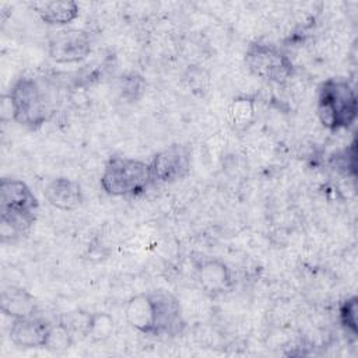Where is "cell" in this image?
I'll return each mask as SVG.
<instances>
[{
  "mask_svg": "<svg viewBox=\"0 0 358 358\" xmlns=\"http://www.w3.org/2000/svg\"><path fill=\"white\" fill-rule=\"evenodd\" d=\"M71 343H73V338L67 326L56 324V326H52L45 348L50 351H64L71 345Z\"/></svg>",
  "mask_w": 358,
  "mask_h": 358,
  "instance_id": "ffe728a7",
  "label": "cell"
},
{
  "mask_svg": "<svg viewBox=\"0 0 358 358\" xmlns=\"http://www.w3.org/2000/svg\"><path fill=\"white\" fill-rule=\"evenodd\" d=\"M39 203L28 185L18 179L3 178L0 182L1 239L13 241L25 234L36 220Z\"/></svg>",
  "mask_w": 358,
  "mask_h": 358,
  "instance_id": "7a4b0ae2",
  "label": "cell"
},
{
  "mask_svg": "<svg viewBox=\"0 0 358 358\" xmlns=\"http://www.w3.org/2000/svg\"><path fill=\"white\" fill-rule=\"evenodd\" d=\"M43 194L50 206L64 211L78 208L84 200L78 182L64 176L50 180L45 187Z\"/></svg>",
  "mask_w": 358,
  "mask_h": 358,
  "instance_id": "30bf717a",
  "label": "cell"
},
{
  "mask_svg": "<svg viewBox=\"0 0 358 358\" xmlns=\"http://www.w3.org/2000/svg\"><path fill=\"white\" fill-rule=\"evenodd\" d=\"M1 312L13 319L34 316L36 312L35 298L21 287L8 285L1 291Z\"/></svg>",
  "mask_w": 358,
  "mask_h": 358,
  "instance_id": "7c38bea8",
  "label": "cell"
},
{
  "mask_svg": "<svg viewBox=\"0 0 358 358\" xmlns=\"http://www.w3.org/2000/svg\"><path fill=\"white\" fill-rule=\"evenodd\" d=\"M151 182L150 164L126 157L109 158L101 176L102 189L117 197L141 194Z\"/></svg>",
  "mask_w": 358,
  "mask_h": 358,
  "instance_id": "277c9868",
  "label": "cell"
},
{
  "mask_svg": "<svg viewBox=\"0 0 358 358\" xmlns=\"http://www.w3.org/2000/svg\"><path fill=\"white\" fill-rule=\"evenodd\" d=\"M200 282L208 292H222L232 284L228 267L217 260H207L200 267Z\"/></svg>",
  "mask_w": 358,
  "mask_h": 358,
  "instance_id": "5bb4252c",
  "label": "cell"
},
{
  "mask_svg": "<svg viewBox=\"0 0 358 358\" xmlns=\"http://www.w3.org/2000/svg\"><path fill=\"white\" fill-rule=\"evenodd\" d=\"M245 63L252 74L270 83L284 84L294 74L291 59L268 43L255 42L249 45L245 53Z\"/></svg>",
  "mask_w": 358,
  "mask_h": 358,
  "instance_id": "5b68a950",
  "label": "cell"
},
{
  "mask_svg": "<svg viewBox=\"0 0 358 358\" xmlns=\"http://www.w3.org/2000/svg\"><path fill=\"white\" fill-rule=\"evenodd\" d=\"M115 327L112 316L108 313H92L88 316L84 334L92 341H103L109 338Z\"/></svg>",
  "mask_w": 358,
  "mask_h": 358,
  "instance_id": "2e32d148",
  "label": "cell"
},
{
  "mask_svg": "<svg viewBox=\"0 0 358 358\" xmlns=\"http://www.w3.org/2000/svg\"><path fill=\"white\" fill-rule=\"evenodd\" d=\"M7 95L13 106V120L31 130L39 129L56 112V94L45 80L18 78Z\"/></svg>",
  "mask_w": 358,
  "mask_h": 358,
  "instance_id": "6da1fadb",
  "label": "cell"
},
{
  "mask_svg": "<svg viewBox=\"0 0 358 358\" xmlns=\"http://www.w3.org/2000/svg\"><path fill=\"white\" fill-rule=\"evenodd\" d=\"M145 91V81L138 73H129L122 76L120 78V92L124 99L129 102H134L141 98Z\"/></svg>",
  "mask_w": 358,
  "mask_h": 358,
  "instance_id": "ac0fdd59",
  "label": "cell"
},
{
  "mask_svg": "<svg viewBox=\"0 0 358 358\" xmlns=\"http://www.w3.org/2000/svg\"><path fill=\"white\" fill-rule=\"evenodd\" d=\"M124 316L127 323L144 333L152 336L154 331V319H152V308L148 294H140L129 299L124 308Z\"/></svg>",
  "mask_w": 358,
  "mask_h": 358,
  "instance_id": "4fadbf2b",
  "label": "cell"
},
{
  "mask_svg": "<svg viewBox=\"0 0 358 358\" xmlns=\"http://www.w3.org/2000/svg\"><path fill=\"white\" fill-rule=\"evenodd\" d=\"M255 99L250 96H236L228 108V119L235 130H246L255 120Z\"/></svg>",
  "mask_w": 358,
  "mask_h": 358,
  "instance_id": "9a60e30c",
  "label": "cell"
},
{
  "mask_svg": "<svg viewBox=\"0 0 358 358\" xmlns=\"http://www.w3.org/2000/svg\"><path fill=\"white\" fill-rule=\"evenodd\" d=\"M152 182L175 183L190 172V150L183 144H172L157 152L150 164Z\"/></svg>",
  "mask_w": 358,
  "mask_h": 358,
  "instance_id": "52a82bcc",
  "label": "cell"
},
{
  "mask_svg": "<svg viewBox=\"0 0 358 358\" xmlns=\"http://www.w3.org/2000/svg\"><path fill=\"white\" fill-rule=\"evenodd\" d=\"M52 326L38 316L14 319L10 329V340L21 348H45Z\"/></svg>",
  "mask_w": 358,
  "mask_h": 358,
  "instance_id": "9c48e42d",
  "label": "cell"
},
{
  "mask_svg": "<svg viewBox=\"0 0 358 358\" xmlns=\"http://www.w3.org/2000/svg\"><path fill=\"white\" fill-rule=\"evenodd\" d=\"M148 296L154 319L152 336H178L185 327L182 306L178 298L166 289L151 291Z\"/></svg>",
  "mask_w": 358,
  "mask_h": 358,
  "instance_id": "8992f818",
  "label": "cell"
},
{
  "mask_svg": "<svg viewBox=\"0 0 358 358\" xmlns=\"http://www.w3.org/2000/svg\"><path fill=\"white\" fill-rule=\"evenodd\" d=\"M334 164L338 171H343L345 175L351 172V175L355 176V143H352L350 148H345L340 155L337 154Z\"/></svg>",
  "mask_w": 358,
  "mask_h": 358,
  "instance_id": "44dd1931",
  "label": "cell"
},
{
  "mask_svg": "<svg viewBox=\"0 0 358 358\" xmlns=\"http://www.w3.org/2000/svg\"><path fill=\"white\" fill-rule=\"evenodd\" d=\"M316 110L320 123L331 130L348 129L357 119V95L344 78H327L317 88Z\"/></svg>",
  "mask_w": 358,
  "mask_h": 358,
  "instance_id": "3957f363",
  "label": "cell"
},
{
  "mask_svg": "<svg viewBox=\"0 0 358 358\" xmlns=\"http://www.w3.org/2000/svg\"><path fill=\"white\" fill-rule=\"evenodd\" d=\"M357 310H358V298L350 296L340 306V322L343 327L350 331L352 336L357 334Z\"/></svg>",
  "mask_w": 358,
  "mask_h": 358,
  "instance_id": "d6986e66",
  "label": "cell"
},
{
  "mask_svg": "<svg viewBox=\"0 0 358 358\" xmlns=\"http://www.w3.org/2000/svg\"><path fill=\"white\" fill-rule=\"evenodd\" d=\"M185 80L190 91L197 96H204L210 90V74L200 66H189L185 74Z\"/></svg>",
  "mask_w": 358,
  "mask_h": 358,
  "instance_id": "e0dca14e",
  "label": "cell"
},
{
  "mask_svg": "<svg viewBox=\"0 0 358 358\" xmlns=\"http://www.w3.org/2000/svg\"><path fill=\"white\" fill-rule=\"evenodd\" d=\"M32 8L49 25H66L74 21L80 13L78 4L71 0L35 1L32 3Z\"/></svg>",
  "mask_w": 358,
  "mask_h": 358,
  "instance_id": "8fae6325",
  "label": "cell"
},
{
  "mask_svg": "<svg viewBox=\"0 0 358 358\" xmlns=\"http://www.w3.org/2000/svg\"><path fill=\"white\" fill-rule=\"evenodd\" d=\"M91 52V39L81 29H60L50 35L48 53L56 63H78Z\"/></svg>",
  "mask_w": 358,
  "mask_h": 358,
  "instance_id": "ba28073f",
  "label": "cell"
}]
</instances>
